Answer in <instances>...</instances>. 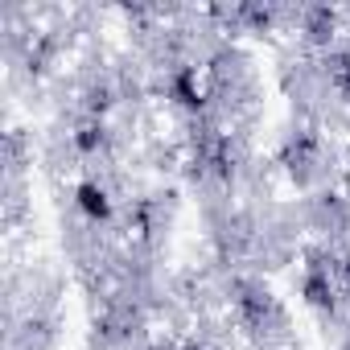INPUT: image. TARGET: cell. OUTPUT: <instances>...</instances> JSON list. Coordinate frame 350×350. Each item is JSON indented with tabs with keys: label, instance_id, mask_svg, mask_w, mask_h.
Here are the masks:
<instances>
[{
	"label": "cell",
	"instance_id": "obj_1",
	"mask_svg": "<svg viewBox=\"0 0 350 350\" xmlns=\"http://www.w3.org/2000/svg\"><path fill=\"white\" fill-rule=\"evenodd\" d=\"M79 206L91 215V219H107V194L95 186V182H87V186H79Z\"/></svg>",
	"mask_w": 350,
	"mask_h": 350
}]
</instances>
